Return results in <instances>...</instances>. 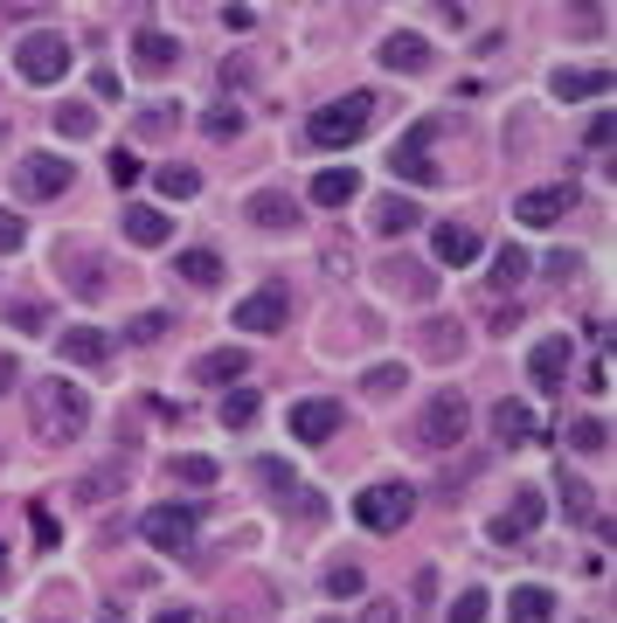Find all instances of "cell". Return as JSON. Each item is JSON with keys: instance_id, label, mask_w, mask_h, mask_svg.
<instances>
[{"instance_id": "cell-1", "label": "cell", "mask_w": 617, "mask_h": 623, "mask_svg": "<svg viewBox=\"0 0 617 623\" xmlns=\"http://www.w3.org/2000/svg\"><path fill=\"white\" fill-rule=\"evenodd\" d=\"M29 423H35V436L42 444H76V436L91 430V395L76 381H35L29 388Z\"/></svg>"}, {"instance_id": "cell-2", "label": "cell", "mask_w": 617, "mask_h": 623, "mask_svg": "<svg viewBox=\"0 0 617 623\" xmlns=\"http://www.w3.org/2000/svg\"><path fill=\"white\" fill-rule=\"evenodd\" d=\"M368 118H375V97L347 91V97H333V104H320V112L305 118V139H313V146H354L368 133Z\"/></svg>"}, {"instance_id": "cell-3", "label": "cell", "mask_w": 617, "mask_h": 623, "mask_svg": "<svg viewBox=\"0 0 617 623\" xmlns=\"http://www.w3.org/2000/svg\"><path fill=\"white\" fill-rule=\"evenodd\" d=\"M466 430H472V402L458 395V388H437V395L423 402V415H417V444L423 451H458Z\"/></svg>"}, {"instance_id": "cell-4", "label": "cell", "mask_w": 617, "mask_h": 623, "mask_svg": "<svg viewBox=\"0 0 617 623\" xmlns=\"http://www.w3.org/2000/svg\"><path fill=\"white\" fill-rule=\"evenodd\" d=\"M409 513H417V492H409L402 478L368 485L362 499H354V519H362L368 534H396V527H409Z\"/></svg>"}, {"instance_id": "cell-5", "label": "cell", "mask_w": 617, "mask_h": 623, "mask_svg": "<svg viewBox=\"0 0 617 623\" xmlns=\"http://www.w3.org/2000/svg\"><path fill=\"white\" fill-rule=\"evenodd\" d=\"M14 70L29 76V84H56V76L70 70V42L56 29H35V35H21L14 42Z\"/></svg>"}, {"instance_id": "cell-6", "label": "cell", "mask_w": 617, "mask_h": 623, "mask_svg": "<svg viewBox=\"0 0 617 623\" xmlns=\"http://www.w3.org/2000/svg\"><path fill=\"white\" fill-rule=\"evenodd\" d=\"M70 180H76L70 160H56V152H29V160L14 167V194H21V201H56Z\"/></svg>"}, {"instance_id": "cell-7", "label": "cell", "mask_w": 617, "mask_h": 623, "mask_svg": "<svg viewBox=\"0 0 617 623\" xmlns=\"http://www.w3.org/2000/svg\"><path fill=\"white\" fill-rule=\"evenodd\" d=\"M195 527H201L195 506H153L139 519V534L153 540V548H167V555H195Z\"/></svg>"}, {"instance_id": "cell-8", "label": "cell", "mask_w": 617, "mask_h": 623, "mask_svg": "<svg viewBox=\"0 0 617 623\" xmlns=\"http://www.w3.org/2000/svg\"><path fill=\"white\" fill-rule=\"evenodd\" d=\"M430 256H437L445 271H472L479 256H485V236H479L472 222H437V229H430Z\"/></svg>"}, {"instance_id": "cell-9", "label": "cell", "mask_w": 617, "mask_h": 623, "mask_svg": "<svg viewBox=\"0 0 617 623\" xmlns=\"http://www.w3.org/2000/svg\"><path fill=\"white\" fill-rule=\"evenodd\" d=\"M576 208V180H555V188H527L521 201H513V215H521L527 229H548V222H562Z\"/></svg>"}, {"instance_id": "cell-10", "label": "cell", "mask_w": 617, "mask_h": 623, "mask_svg": "<svg viewBox=\"0 0 617 623\" xmlns=\"http://www.w3.org/2000/svg\"><path fill=\"white\" fill-rule=\"evenodd\" d=\"M133 485V457H105V464H91L84 478H76V506H105V499H118V492Z\"/></svg>"}, {"instance_id": "cell-11", "label": "cell", "mask_w": 617, "mask_h": 623, "mask_svg": "<svg viewBox=\"0 0 617 623\" xmlns=\"http://www.w3.org/2000/svg\"><path fill=\"white\" fill-rule=\"evenodd\" d=\"M347 423V409L341 402H326V395H305V402H292V436L299 444H326L333 430Z\"/></svg>"}, {"instance_id": "cell-12", "label": "cell", "mask_w": 617, "mask_h": 623, "mask_svg": "<svg viewBox=\"0 0 617 623\" xmlns=\"http://www.w3.org/2000/svg\"><path fill=\"white\" fill-rule=\"evenodd\" d=\"M285 319H292V292H278V284L271 292H250L237 305V332H278Z\"/></svg>"}, {"instance_id": "cell-13", "label": "cell", "mask_w": 617, "mask_h": 623, "mask_svg": "<svg viewBox=\"0 0 617 623\" xmlns=\"http://www.w3.org/2000/svg\"><path fill=\"white\" fill-rule=\"evenodd\" d=\"M569 340H562V332H548V340H534V353H527V374H534V388H562V374H569Z\"/></svg>"}, {"instance_id": "cell-14", "label": "cell", "mask_w": 617, "mask_h": 623, "mask_svg": "<svg viewBox=\"0 0 617 623\" xmlns=\"http://www.w3.org/2000/svg\"><path fill=\"white\" fill-rule=\"evenodd\" d=\"M243 222H257V229H299V201L285 188H257L243 201Z\"/></svg>"}, {"instance_id": "cell-15", "label": "cell", "mask_w": 617, "mask_h": 623, "mask_svg": "<svg viewBox=\"0 0 617 623\" xmlns=\"http://www.w3.org/2000/svg\"><path fill=\"white\" fill-rule=\"evenodd\" d=\"M63 277L76 284V298H105V292H112L105 256H91V250H63Z\"/></svg>"}, {"instance_id": "cell-16", "label": "cell", "mask_w": 617, "mask_h": 623, "mask_svg": "<svg viewBox=\"0 0 617 623\" xmlns=\"http://www.w3.org/2000/svg\"><path fill=\"white\" fill-rule=\"evenodd\" d=\"M534 527H542V492H513L506 513L493 519V540H527Z\"/></svg>"}, {"instance_id": "cell-17", "label": "cell", "mask_w": 617, "mask_h": 623, "mask_svg": "<svg viewBox=\"0 0 617 623\" xmlns=\"http://www.w3.org/2000/svg\"><path fill=\"white\" fill-rule=\"evenodd\" d=\"M375 229H381V236H409V229H423V201H417V194L375 201Z\"/></svg>"}, {"instance_id": "cell-18", "label": "cell", "mask_w": 617, "mask_h": 623, "mask_svg": "<svg viewBox=\"0 0 617 623\" xmlns=\"http://www.w3.org/2000/svg\"><path fill=\"white\" fill-rule=\"evenodd\" d=\"M534 430H542V423H534L527 402H493V436H500L506 451H513V444H534Z\"/></svg>"}, {"instance_id": "cell-19", "label": "cell", "mask_w": 617, "mask_h": 623, "mask_svg": "<svg viewBox=\"0 0 617 623\" xmlns=\"http://www.w3.org/2000/svg\"><path fill=\"white\" fill-rule=\"evenodd\" d=\"M133 63L160 76V70H174V63H181V42H174V35H160V29H139V35H133Z\"/></svg>"}, {"instance_id": "cell-20", "label": "cell", "mask_w": 617, "mask_h": 623, "mask_svg": "<svg viewBox=\"0 0 617 623\" xmlns=\"http://www.w3.org/2000/svg\"><path fill=\"white\" fill-rule=\"evenodd\" d=\"M63 360H76V368H105L112 360V340L97 326H70L63 332Z\"/></svg>"}, {"instance_id": "cell-21", "label": "cell", "mask_w": 617, "mask_h": 623, "mask_svg": "<svg viewBox=\"0 0 617 623\" xmlns=\"http://www.w3.org/2000/svg\"><path fill=\"white\" fill-rule=\"evenodd\" d=\"M430 63V42L423 35H381V70H423Z\"/></svg>"}, {"instance_id": "cell-22", "label": "cell", "mask_w": 617, "mask_h": 623, "mask_svg": "<svg viewBox=\"0 0 617 623\" xmlns=\"http://www.w3.org/2000/svg\"><path fill=\"white\" fill-rule=\"evenodd\" d=\"M548 91L569 97V104H576V97H604V91H610V70H555Z\"/></svg>"}, {"instance_id": "cell-23", "label": "cell", "mask_w": 617, "mask_h": 623, "mask_svg": "<svg viewBox=\"0 0 617 623\" xmlns=\"http://www.w3.org/2000/svg\"><path fill=\"white\" fill-rule=\"evenodd\" d=\"M125 236H133L139 250H160V243L174 236V229H167L160 208H139V201H133V208H125Z\"/></svg>"}, {"instance_id": "cell-24", "label": "cell", "mask_w": 617, "mask_h": 623, "mask_svg": "<svg viewBox=\"0 0 617 623\" xmlns=\"http://www.w3.org/2000/svg\"><path fill=\"white\" fill-rule=\"evenodd\" d=\"M243 368H250V347H216L195 360V381H237Z\"/></svg>"}, {"instance_id": "cell-25", "label": "cell", "mask_w": 617, "mask_h": 623, "mask_svg": "<svg viewBox=\"0 0 617 623\" xmlns=\"http://www.w3.org/2000/svg\"><path fill=\"white\" fill-rule=\"evenodd\" d=\"M423 353L430 360H458V353H466V326H458V319H430L423 326Z\"/></svg>"}, {"instance_id": "cell-26", "label": "cell", "mask_w": 617, "mask_h": 623, "mask_svg": "<svg viewBox=\"0 0 617 623\" xmlns=\"http://www.w3.org/2000/svg\"><path fill=\"white\" fill-rule=\"evenodd\" d=\"M153 188H160L167 201H195V194H201V173H195L188 160H167L160 173H153Z\"/></svg>"}, {"instance_id": "cell-27", "label": "cell", "mask_w": 617, "mask_h": 623, "mask_svg": "<svg viewBox=\"0 0 617 623\" xmlns=\"http://www.w3.org/2000/svg\"><path fill=\"white\" fill-rule=\"evenodd\" d=\"M174 271H181V284L216 292V284H222V256H216V250H181V264H174Z\"/></svg>"}, {"instance_id": "cell-28", "label": "cell", "mask_w": 617, "mask_h": 623, "mask_svg": "<svg viewBox=\"0 0 617 623\" xmlns=\"http://www.w3.org/2000/svg\"><path fill=\"white\" fill-rule=\"evenodd\" d=\"M354 180H362V173H347V167L313 173V201H320V208H347V201H354Z\"/></svg>"}, {"instance_id": "cell-29", "label": "cell", "mask_w": 617, "mask_h": 623, "mask_svg": "<svg viewBox=\"0 0 617 623\" xmlns=\"http://www.w3.org/2000/svg\"><path fill=\"white\" fill-rule=\"evenodd\" d=\"M506 616H513V623H548V616H555V595L527 582V589H513V603H506Z\"/></svg>"}, {"instance_id": "cell-30", "label": "cell", "mask_w": 617, "mask_h": 623, "mask_svg": "<svg viewBox=\"0 0 617 623\" xmlns=\"http://www.w3.org/2000/svg\"><path fill=\"white\" fill-rule=\"evenodd\" d=\"M555 492H562V506H569V519H597V499H589V485L569 472V464L555 472Z\"/></svg>"}, {"instance_id": "cell-31", "label": "cell", "mask_w": 617, "mask_h": 623, "mask_svg": "<svg viewBox=\"0 0 617 623\" xmlns=\"http://www.w3.org/2000/svg\"><path fill=\"white\" fill-rule=\"evenodd\" d=\"M604 444H610V423H604V415H576V423H569V451L597 457Z\"/></svg>"}, {"instance_id": "cell-32", "label": "cell", "mask_w": 617, "mask_h": 623, "mask_svg": "<svg viewBox=\"0 0 617 623\" xmlns=\"http://www.w3.org/2000/svg\"><path fill=\"white\" fill-rule=\"evenodd\" d=\"M257 409H264V395H250V388H229V395H222V423H229V430H250Z\"/></svg>"}, {"instance_id": "cell-33", "label": "cell", "mask_w": 617, "mask_h": 623, "mask_svg": "<svg viewBox=\"0 0 617 623\" xmlns=\"http://www.w3.org/2000/svg\"><path fill=\"white\" fill-rule=\"evenodd\" d=\"M521 277H527V250H521V243H506V250L493 256V292H513Z\"/></svg>"}, {"instance_id": "cell-34", "label": "cell", "mask_w": 617, "mask_h": 623, "mask_svg": "<svg viewBox=\"0 0 617 623\" xmlns=\"http://www.w3.org/2000/svg\"><path fill=\"white\" fill-rule=\"evenodd\" d=\"M174 319L167 312H139V319H125V347H146V340H167Z\"/></svg>"}, {"instance_id": "cell-35", "label": "cell", "mask_w": 617, "mask_h": 623, "mask_svg": "<svg viewBox=\"0 0 617 623\" xmlns=\"http://www.w3.org/2000/svg\"><path fill=\"white\" fill-rule=\"evenodd\" d=\"M56 133L63 139H91L97 133V112H91V104H56Z\"/></svg>"}, {"instance_id": "cell-36", "label": "cell", "mask_w": 617, "mask_h": 623, "mask_svg": "<svg viewBox=\"0 0 617 623\" xmlns=\"http://www.w3.org/2000/svg\"><path fill=\"white\" fill-rule=\"evenodd\" d=\"M396 173H402V180H417V188H445V173H437L430 152H396Z\"/></svg>"}, {"instance_id": "cell-37", "label": "cell", "mask_w": 617, "mask_h": 623, "mask_svg": "<svg viewBox=\"0 0 617 623\" xmlns=\"http://www.w3.org/2000/svg\"><path fill=\"white\" fill-rule=\"evenodd\" d=\"M381 277H389L396 292H409V298H430V271L423 264H381Z\"/></svg>"}, {"instance_id": "cell-38", "label": "cell", "mask_w": 617, "mask_h": 623, "mask_svg": "<svg viewBox=\"0 0 617 623\" xmlns=\"http://www.w3.org/2000/svg\"><path fill=\"white\" fill-rule=\"evenodd\" d=\"M167 472L181 478V485H195V492H201V485H216V457H195V451H188V457H174Z\"/></svg>"}, {"instance_id": "cell-39", "label": "cell", "mask_w": 617, "mask_h": 623, "mask_svg": "<svg viewBox=\"0 0 617 623\" xmlns=\"http://www.w3.org/2000/svg\"><path fill=\"white\" fill-rule=\"evenodd\" d=\"M201 133H209V139H237L243 112H237V104H216V112H201Z\"/></svg>"}, {"instance_id": "cell-40", "label": "cell", "mask_w": 617, "mask_h": 623, "mask_svg": "<svg viewBox=\"0 0 617 623\" xmlns=\"http://www.w3.org/2000/svg\"><path fill=\"white\" fill-rule=\"evenodd\" d=\"M174 125H181V112H174V104H146V112H139V133H146V139H167Z\"/></svg>"}, {"instance_id": "cell-41", "label": "cell", "mask_w": 617, "mask_h": 623, "mask_svg": "<svg viewBox=\"0 0 617 623\" xmlns=\"http://www.w3.org/2000/svg\"><path fill=\"white\" fill-rule=\"evenodd\" d=\"M326 595H362V561H333L326 568Z\"/></svg>"}, {"instance_id": "cell-42", "label": "cell", "mask_w": 617, "mask_h": 623, "mask_svg": "<svg viewBox=\"0 0 617 623\" xmlns=\"http://www.w3.org/2000/svg\"><path fill=\"white\" fill-rule=\"evenodd\" d=\"M112 180H118V188H139V180H146V167H139V152H133V146H118V152H112Z\"/></svg>"}, {"instance_id": "cell-43", "label": "cell", "mask_w": 617, "mask_h": 623, "mask_svg": "<svg viewBox=\"0 0 617 623\" xmlns=\"http://www.w3.org/2000/svg\"><path fill=\"white\" fill-rule=\"evenodd\" d=\"M362 388H368V395H402L409 374H402V368H368V381H362Z\"/></svg>"}, {"instance_id": "cell-44", "label": "cell", "mask_w": 617, "mask_h": 623, "mask_svg": "<svg viewBox=\"0 0 617 623\" xmlns=\"http://www.w3.org/2000/svg\"><path fill=\"white\" fill-rule=\"evenodd\" d=\"M437 133H445L437 118H417V125L402 133V146H396V152H430V139H437Z\"/></svg>"}, {"instance_id": "cell-45", "label": "cell", "mask_w": 617, "mask_h": 623, "mask_svg": "<svg viewBox=\"0 0 617 623\" xmlns=\"http://www.w3.org/2000/svg\"><path fill=\"white\" fill-rule=\"evenodd\" d=\"M451 623H485V589H466L451 603Z\"/></svg>"}, {"instance_id": "cell-46", "label": "cell", "mask_w": 617, "mask_h": 623, "mask_svg": "<svg viewBox=\"0 0 617 623\" xmlns=\"http://www.w3.org/2000/svg\"><path fill=\"white\" fill-rule=\"evenodd\" d=\"M257 478H264L271 492H292V464L285 457H257Z\"/></svg>"}, {"instance_id": "cell-47", "label": "cell", "mask_w": 617, "mask_h": 623, "mask_svg": "<svg viewBox=\"0 0 617 623\" xmlns=\"http://www.w3.org/2000/svg\"><path fill=\"white\" fill-rule=\"evenodd\" d=\"M285 499H292V513H299V519H320V513H326V499H320V492H313V485H292V492H285Z\"/></svg>"}, {"instance_id": "cell-48", "label": "cell", "mask_w": 617, "mask_h": 623, "mask_svg": "<svg viewBox=\"0 0 617 623\" xmlns=\"http://www.w3.org/2000/svg\"><path fill=\"white\" fill-rule=\"evenodd\" d=\"M21 243H29V229H21V215H8V208H0V256H14Z\"/></svg>"}, {"instance_id": "cell-49", "label": "cell", "mask_w": 617, "mask_h": 623, "mask_svg": "<svg viewBox=\"0 0 617 623\" xmlns=\"http://www.w3.org/2000/svg\"><path fill=\"white\" fill-rule=\"evenodd\" d=\"M8 319H14V332H42L49 326V305H14Z\"/></svg>"}, {"instance_id": "cell-50", "label": "cell", "mask_w": 617, "mask_h": 623, "mask_svg": "<svg viewBox=\"0 0 617 623\" xmlns=\"http://www.w3.org/2000/svg\"><path fill=\"white\" fill-rule=\"evenodd\" d=\"M216 14H222V29H237V35L257 21V8H243V0H229V8H216Z\"/></svg>"}, {"instance_id": "cell-51", "label": "cell", "mask_w": 617, "mask_h": 623, "mask_svg": "<svg viewBox=\"0 0 617 623\" xmlns=\"http://www.w3.org/2000/svg\"><path fill=\"white\" fill-rule=\"evenodd\" d=\"M610 125H617L610 112H597V118H589V133H583V139H589V152H604V146H610Z\"/></svg>"}, {"instance_id": "cell-52", "label": "cell", "mask_w": 617, "mask_h": 623, "mask_svg": "<svg viewBox=\"0 0 617 623\" xmlns=\"http://www.w3.org/2000/svg\"><path fill=\"white\" fill-rule=\"evenodd\" d=\"M362 623H402V603H368Z\"/></svg>"}, {"instance_id": "cell-53", "label": "cell", "mask_w": 617, "mask_h": 623, "mask_svg": "<svg viewBox=\"0 0 617 623\" xmlns=\"http://www.w3.org/2000/svg\"><path fill=\"white\" fill-rule=\"evenodd\" d=\"M91 91L112 104V97H118V70H97V76H91Z\"/></svg>"}, {"instance_id": "cell-54", "label": "cell", "mask_w": 617, "mask_h": 623, "mask_svg": "<svg viewBox=\"0 0 617 623\" xmlns=\"http://www.w3.org/2000/svg\"><path fill=\"white\" fill-rule=\"evenodd\" d=\"M548 277H576V250H555L548 256Z\"/></svg>"}, {"instance_id": "cell-55", "label": "cell", "mask_w": 617, "mask_h": 623, "mask_svg": "<svg viewBox=\"0 0 617 623\" xmlns=\"http://www.w3.org/2000/svg\"><path fill=\"white\" fill-rule=\"evenodd\" d=\"M153 623H201V616H195V610H160Z\"/></svg>"}, {"instance_id": "cell-56", "label": "cell", "mask_w": 617, "mask_h": 623, "mask_svg": "<svg viewBox=\"0 0 617 623\" xmlns=\"http://www.w3.org/2000/svg\"><path fill=\"white\" fill-rule=\"evenodd\" d=\"M97 623H125V610H118V603H105V610H97Z\"/></svg>"}, {"instance_id": "cell-57", "label": "cell", "mask_w": 617, "mask_h": 623, "mask_svg": "<svg viewBox=\"0 0 617 623\" xmlns=\"http://www.w3.org/2000/svg\"><path fill=\"white\" fill-rule=\"evenodd\" d=\"M0 576H8V548H0Z\"/></svg>"}]
</instances>
